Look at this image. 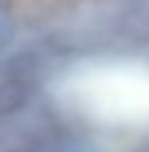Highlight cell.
Listing matches in <instances>:
<instances>
[{
    "label": "cell",
    "instance_id": "obj_1",
    "mask_svg": "<svg viewBox=\"0 0 149 152\" xmlns=\"http://www.w3.org/2000/svg\"><path fill=\"white\" fill-rule=\"evenodd\" d=\"M81 110L110 124L149 121V69L138 64L92 66L68 82Z\"/></svg>",
    "mask_w": 149,
    "mask_h": 152
}]
</instances>
